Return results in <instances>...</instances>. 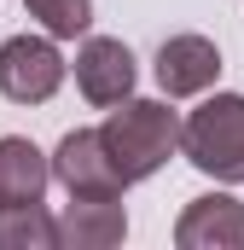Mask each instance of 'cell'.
I'll use <instances>...</instances> for the list:
<instances>
[{
  "instance_id": "7",
  "label": "cell",
  "mask_w": 244,
  "mask_h": 250,
  "mask_svg": "<svg viewBox=\"0 0 244 250\" xmlns=\"http://www.w3.org/2000/svg\"><path fill=\"white\" fill-rule=\"evenodd\" d=\"M215 76H221V53L203 35H169L157 47V82L169 99H192V93L215 87Z\"/></svg>"
},
{
  "instance_id": "3",
  "label": "cell",
  "mask_w": 244,
  "mask_h": 250,
  "mask_svg": "<svg viewBox=\"0 0 244 250\" xmlns=\"http://www.w3.org/2000/svg\"><path fill=\"white\" fill-rule=\"evenodd\" d=\"M53 181L70 198H122L128 175L117 169V157L105 151L99 128H70L53 151Z\"/></svg>"
},
{
  "instance_id": "5",
  "label": "cell",
  "mask_w": 244,
  "mask_h": 250,
  "mask_svg": "<svg viewBox=\"0 0 244 250\" xmlns=\"http://www.w3.org/2000/svg\"><path fill=\"white\" fill-rule=\"evenodd\" d=\"M134 53L122 47L117 35H87L76 53V87L87 105H122L134 99Z\"/></svg>"
},
{
  "instance_id": "4",
  "label": "cell",
  "mask_w": 244,
  "mask_h": 250,
  "mask_svg": "<svg viewBox=\"0 0 244 250\" xmlns=\"http://www.w3.org/2000/svg\"><path fill=\"white\" fill-rule=\"evenodd\" d=\"M64 82V59L47 35H12L0 47V93L12 105H47Z\"/></svg>"
},
{
  "instance_id": "11",
  "label": "cell",
  "mask_w": 244,
  "mask_h": 250,
  "mask_svg": "<svg viewBox=\"0 0 244 250\" xmlns=\"http://www.w3.org/2000/svg\"><path fill=\"white\" fill-rule=\"evenodd\" d=\"M29 6V18L53 35V41H76V35H87V23H93V0H23Z\"/></svg>"
},
{
  "instance_id": "6",
  "label": "cell",
  "mask_w": 244,
  "mask_h": 250,
  "mask_svg": "<svg viewBox=\"0 0 244 250\" xmlns=\"http://www.w3.org/2000/svg\"><path fill=\"white\" fill-rule=\"evenodd\" d=\"M175 245L181 250H244V204L227 192L192 198L175 221Z\"/></svg>"
},
{
  "instance_id": "8",
  "label": "cell",
  "mask_w": 244,
  "mask_h": 250,
  "mask_svg": "<svg viewBox=\"0 0 244 250\" xmlns=\"http://www.w3.org/2000/svg\"><path fill=\"white\" fill-rule=\"evenodd\" d=\"M59 233H64V250H111L128 233V215L117 198H70L59 215Z\"/></svg>"
},
{
  "instance_id": "2",
  "label": "cell",
  "mask_w": 244,
  "mask_h": 250,
  "mask_svg": "<svg viewBox=\"0 0 244 250\" xmlns=\"http://www.w3.org/2000/svg\"><path fill=\"white\" fill-rule=\"evenodd\" d=\"M181 151L215 181H244V93H215L181 123Z\"/></svg>"
},
{
  "instance_id": "9",
  "label": "cell",
  "mask_w": 244,
  "mask_h": 250,
  "mask_svg": "<svg viewBox=\"0 0 244 250\" xmlns=\"http://www.w3.org/2000/svg\"><path fill=\"white\" fill-rule=\"evenodd\" d=\"M53 181V163L35 151V140L6 134L0 140V204H41Z\"/></svg>"
},
{
  "instance_id": "10",
  "label": "cell",
  "mask_w": 244,
  "mask_h": 250,
  "mask_svg": "<svg viewBox=\"0 0 244 250\" xmlns=\"http://www.w3.org/2000/svg\"><path fill=\"white\" fill-rule=\"evenodd\" d=\"M64 233L41 204H0V250H59Z\"/></svg>"
},
{
  "instance_id": "1",
  "label": "cell",
  "mask_w": 244,
  "mask_h": 250,
  "mask_svg": "<svg viewBox=\"0 0 244 250\" xmlns=\"http://www.w3.org/2000/svg\"><path fill=\"white\" fill-rule=\"evenodd\" d=\"M99 140H105V151L117 157V169L128 175V187H134V181H151V175L175 157V146H181V117H175L163 99H122L117 111L105 117Z\"/></svg>"
}]
</instances>
